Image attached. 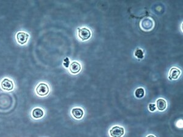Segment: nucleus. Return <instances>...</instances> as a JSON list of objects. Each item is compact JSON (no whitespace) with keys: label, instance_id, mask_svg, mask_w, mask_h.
<instances>
[{"label":"nucleus","instance_id":"423d86ee","mask_svg":"<svg viewBox=\"0 0 183 137\" xmlns=\"http://www.w3.org/2000/svg\"><path fill=\"white\" fill-rule=\"evenodd\" d=\"M181 74V71L177 68H172L170 71L169 79H176Z\"/></svg>","mask_w":183,"mask_h":137},{"label":"nucleus","instance_id":"1a4fd4ad","mask_svg":"<svg viewBox=\"0 0 183 137\" xmlns=\"http://www.w3.org/2000/svg\"><path fill=\"white\" fill-rule=\"evenodd\" d=\"M156 105H157V108L159 110H160V111L164 110L166 109V107H167L166 101L163 99H159L156 101Z\"/></svg>","mask_w":183,"mask_h":137},{"label":"nucleus","instance_id":"39448f33","mask_svg":"<svg viewBox=\"0 0 183 137\" xmlns=\"http://www.w3.org/2000/svg\"><path fill=\"white\" fill-rule=\"evenodd\" d=\"M29 37V35L26 33L20 32H19L17 35V39L18 42L21 45H24L26 43Z\"/></svg>","mask_w":183,"mask_h":137},{"label":"nucleus","instance_id":"4468645a","mask_svg":"<svg viewBox=\"0 0 183 137\" xmlns=\"http://www.w3.org/2000/svg\"><path fill=\"white\" fill-rule=\"evenodd\" d=\"M68 65H69V59L68 58H66V59L64 60V65L65 67H66V68H67L68 67Z\"/></svg>","mask_w":183,"mask_h":137},{"label":"nucleus","instance_id":"f03ea898","mask_svg":"<svg viewBox=\"0 0 183 137\" xmlns=\"http://www.w3.org/2000/svg\"><path fill=\"white\" fill-rule=\"evenodd\" d=\"M109 133L112 137H121L124 134V129L119 126H115L110 130Z\"/></svg>","mask_w":183,"mask_h":137},{"label":"nucleus","instance_id":"9b49d317","mask_svg":"<svg viewBox=\"0 0 183 137\" xmlns=\"http://www.w3.org/2000/svg\"><path fill=\"white\" fill-rule=\"evenodd\" d=\"M145 94V92L143 88H137L135 92V95L137 98H143Z\"/></svg>","mask_w":183,"mask_h":137},{"label":"nucleus","instance_id":"2eb2a0df","mask_svg":"<svg viewBox=\"0 0 183 137\" xmlns=\"http://www.w3.org/2000/svg\"><path fill=\"white\" fill-rule=\"evenodd\" d=\"M147 137H155V136H153V135H148Z\"/></svg>","mask_w":183,"mask_h":137},{"label":"nucleus","instance_id":"0eeeda50","mask_svg":"<svg viewBox=\"0 0 183 137\" xmlns=\"http://www.w3.org/2000/svg\"><path fill=\"white\" fill-rule=\"evenodd\" d=\"M70 70L71 73L73 74H76L79 73L81 70V65L79 63L74 62L70 65Z\"/></svg>","mask_w":183,"mask_h":137},{"label":"nucleus","instance_id":"7ed1b4c3","mask_svg":"<svg viewBox=\"0 0 183 137\" xmlns=\"http://www.w3.org/2000/svg\"><path fill=\"white\" fill-rule=\"evenodd\" d=\"M78 35L79 38L82 40H86L90 37L91 33L89 29L87 28H78Z\"/></svg>","mask_w":183,"mask_h":137},{"label":"nucleus","instance_id":"f8f14e48","mask_svg":"<svg viewBox=\"0 0 183 137\" xmlns=\"http://www.w3.org/2000/svg\"><path fill=\"white\" fill-rule=\"evenodd\" d=\"M135 56L139 59H142L144 58V52L142 50L138 49L135 51Z\"/></svg>","mask_w":183,"mask_h":137},{"label":"nucleus","instance_id":"6e6552de","mask_svg":"<svg viewBox=\"0 0 183 137\" xmlns=\"http://www.w3.org/2000/svg\"><path fill=\"white\" fill-rule=\"evenodd\" d=\"M72 115L76 118V119H79L82 118L84 115V112L80 108H75L72 110Z\"/></svg>","mask_w":183,"mask_h":137},{"label":"nucleus","instance_id":"9d476101","mask_svg":"<svg viewBox=\"0 0 183 137\" xmlns=\"http://www.w3.org/2000/svg\"><path fill=\"white\" fill-rule=\"evenodd\" d=\"M44 111L40 108H36L34 109L32 112V116L35 119L41 118L44 116Z\"/></svg>","mask_w":183,"mask_h":137},{"label":"nucleus","instance_id":"20e7f679","mask_svg":"<svg viewBox=\"0 0 183 137\" xmlns=\"http://www.w3.org/2000/svg\"><path fill=\"white\" fill-rule=\"evenodd\" d=\"M1 87L4 90L10 91L14 88V84L8 79H4L1 82Z\"/></svg>","mask_w":183,"mask_h":137},{"label":"nucleus","instance_id":"ddd939ff","mask_svg":"<svg viewBox=\"0 0 183 137\" xmlns=\"http://www.w3.org/2000/svg\"><path fill=\"white\" fill-rule=\"evenodd\" d=\"M148 108L151 112H153L156 110V105L154 104H150L148 105Z\"/></svg>","mask_w":183,"mask_h":137},{"label":"nucleus","instance_id":"f257e3e1","mask_svg":"<svg viewBox=\"0 0 183 137\" xmlns=\"http://www.w3.org/2000/svg\"><path fill=\"white\" fill-rule=\"evenodd\" d=\"M49 91L48 86L44 83H41L36 88V92L40 96H45L49 93Z\"/></svg>","mask_w":183,"mask_h":137}]
</instances>
